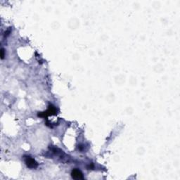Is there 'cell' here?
I'll return each instance as SVG.
<instances>
[{
    "label": "cell",
    "mask_w": 180,
    "mask_h": 180,
    "mask_svg": "<svg viewBox=\"0 0 180 180\" xmlns=\"http://www.w3.org/2000/svg\"><path fill=\"white\" fill-rule=\"evenodd\" d=\"M25 162L28 168L31 169H35L38 167V163L35 161V160L32 158L30 156H26L25 157Z\"/></svg>",
    "instance_id": "7a4b0ae2"
},
{
    "label": "cell",
    "mask_w": 180,
    "mask_h": 180,
    "mask_svg": "<svg viewBox=\"0 0 180 180\" xmlns=\"http://www.w3.org/2000/svg\"><path fill=\"white\" fill-rule=\"evenodd\" d=\"M57 114V109L56 108L55 106L50 105L49 106V108H48L47 111H44V112H42V113H39L38 116L40 117H42V118H47L48 116L50 115H55Z\"/></svg>",
    "instance_id": "6da1fadb"
},
{
    "label": "cell",
    "mask_w": 180,
    "mask_h": 180,
    "mask_svg": "<svg viewBox=\"0 0 180 180\" xmlns=\"http://www.w3.org/2000/svg\"><path fill=\"white\" fill-rule=\"evenodd\" d=\"M71 176L73 179H83L84 177H83V174L80 170L75 169L73 170L71 173Z\"/></svg>",
    "instance_id": "3957f363"
},
{
    "label": "cell",
    "mask_w": 180,
    "mask_h": 180,
    "mask_svg": "<svg viewBox=\"0 0 180 180\" xmlns=\"http://www.w3.org/2000/svg\"><path fill=\"white\" fill-rule=\"evenodd\" d=\"M4 58V49H1V59H3Z\"/></svg>",
    "instance_id": "277c9868"
}]
</instances>
